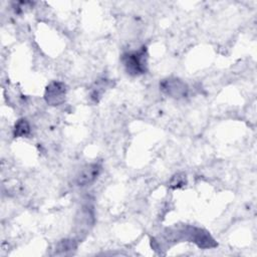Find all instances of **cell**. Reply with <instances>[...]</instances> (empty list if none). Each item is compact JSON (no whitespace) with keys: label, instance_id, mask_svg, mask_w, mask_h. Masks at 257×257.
<instances>
[{"label":"cell","instance_id":"obj_1","mask_svg":"<svg viewBox=\"0 0 257 257\" xmlns=\"http://www.w3.org/2000/svg\"><path fill=\"white\" fill-rule=\"evenodd\" d=\"M164 235L168 241L177 242L179 240H186L195 243L198 247L203 249H209L217 246V243L208 231L195 226H184L174 230L171 229Z\"/></svg>","mask_w":257,"mask_h":257},{"label":"cell","instance_id":"obj_2","mask_svg":"<svg viewBox=\"0 0 257 257\" xmlns=\"http://www.w3.org/2000/svg\"><path fill=\"white\" fill-rule=\"evenodd\" d=\"M121 62L125 71L133 76L146 73L148 69V51L146 46L138 50L127 51L121 55Z\"/></svg>","mask_w":257,"mask_h":257},{"label":"cell","instance_id":"obj_3","mask_svg":"<svg viewBox=\"0 0 257 257\" xmlns=\"http://www.w3.org/2000/svg\"><path fill=\"white\" fill-rule=\"evenodd\" d=\"M160 89L164 94L175 99L185 98L189 94L188 84L184 80L175 76L162 79L160 81Z\"/></svg>","mask_w":257,"mask_h":257},{"label":"cell","instance_id":"obj_4","mask_svg":"<svg viewBox=\"0 0 257 257\" xmlns=\"http://www.w3.org/2000/svg\"><path fill=\"white\" fill-rule=\"evenodd\" d=\"M67 87L64 82L61 81H51L45 88L44 100L47 104L56 106L60 105L65 101Z\"/></svg>","mask_w":257,"mask_h":257},{"label":"cell","instance_id":"obj_5","mask_svg":"<svg viewBox=\"0 0 257 257\" xmlns=\"http://www.w3.org/2000/svg\"><path fill=\"white\" fill-rule=\"evenodd\" d=\"M101 164L98 162L90 163L80 169L75 177V184L78 187H86L91 185L101 172Z\"/></svg>","mask_w":257,"mask_h":257},{"label":"cell","instance_id":"obj_6","mask_svg":"<svg viewBox=\"0 0 257 257\" xmlns=\"http://www.w3.org/2000/svg\"><path fill=\"white\" fill-rule=\"evenodd\" d=\"M93 222V213L90 207L85 206L80 211V216L77 218L76 225L79 227L78 232L86 231L88 229V226H91Z\"/></svg>","mask_w":257,"mask_h":257},{"label":"cell","instance_id":"obj_7","mask_svg":"<svg viewBox=\"0 0 257 257\" xmlns=\"http://www.w3.org/2000/svg\"><path fill=\"white\" fill-rule=\"evenodd\" d=\"M77 248V242L75 239H62L59 241L55 248L56 255H70Z\"/></svg>","mask_w":257,"mask_h":257},{"label":"cell","instance_id":"obj_8","mask_svg":"<svg viewBox=\"0 0 257 257\" xmlns=\"http://www.w3.org/2000/svg\"><path fill=\"white\" fill-rule=\"evenodd\" d=\"M30 124L28 122V120L24 117L19 118L14 125L13 128V136L15 138H23V137H27L30 134Z\"/></svg>","mask_w":257,"mask_h":257},{"label":"cell","instance_id":"obj_9","mask_svg":"<svg viewBox=\"0 0 257 257\" xmlns=\"http://www.w3.org/2000/svg\"><path fill=\"white\" fill-rule=\"evenodd\" d=\"M106 87V80L105 79H101L98 80L94 83V85L91 87L90 93H89V97L91 99V101L93 102H98V100L100 99L101 95L103 94L104 90Z\"/></svg>","mask_w":257,"mask_h":257},{"label":"cell","instance_id":"obj_10","mask_svg":"<svg viewBox=\"0 0 257 257\" xmlns=\"http://www.w3.org/2000/svg\"><path fill=\"white\" fill-rule=\"evenodd\" d=\"M187 184V178L184 173H177L172 176L169 181V187L171 189H179Z\"/></svg>","mask_w":257,"mask_h":257}]
</instances>
